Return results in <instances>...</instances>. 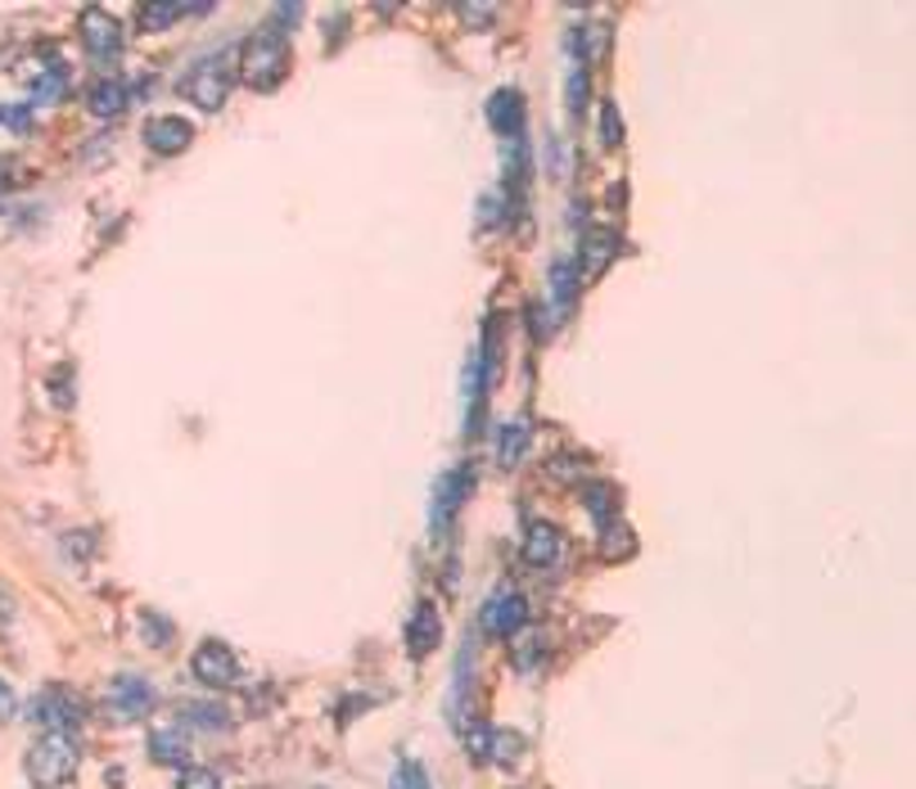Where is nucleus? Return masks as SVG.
I'll return each mask as SVG.
<instances>
[{"label":"nucleus","instance_id":"bb28decb","mask_svg":"<svg viewBox=\"0 0 916 789\" xmlns=\"http://www.w3.org/2000/svg\"><path fill=\"white\" fill-rule=\"evenodd\" d=\"M601 144H623V113H618V104L614 100H605L601 104Z\"/></svg>","mask_w":916,"mask_h":789},{"label":"nucleus","instance_id":"f8f14e48","mask_svg":"<svg viewBox=\"0 0 916 789\" xmlns=\"http://www.w3.org/2000/svg\"><path fill=\"white\" fill-rule=\"evenodd\" d=\"M438 641H443V618H438L429 600H420L407 618V650H411V659H425V654H433Z\"/></svg>","mask_w":916,"mask_h":789},{"label":"nucleus","instance_id":"7c9ffc66","mask_svg":"<svg viewBox=\"0 0 916 789\" xmlns=\"http://www.w3.org/2000/svg\"><path fill=\"white\" fill-rule=\"evenodd\" d=\"M5 185H14V176H10V163H0V190H5Z\"/></svg>","mask_w":916,"mask_h":789},{"label":"nucleus","instance_id":"c85d7f7f","mask_svg":"<svg viewBox=\"0 0 916 789\" xmlns=\"http://www.w3.org/2000/svg\"><path fill=\"white\" fill-rule=\"evenodd\" d=\"M461 19H465V23H492L497 10H492V5H461Z\"/></svg>","mask_w":916,"mask_h":789},{"label":"nucleus","instance_id":"5701e85b","mask_svg":"<svg viewBox=\"0 0 916 789\" xmlns=\"http://www.w3.org/2000/svg\"><path fill=\"white\" fill-rule=\"evenodd\" d=\"M186 14H204V5H195V10H186V5H144L140 10V27L144 32H163V27H172L176 19H186Z\"/></svg>","mask_w":916,"mask_h":789},{"label":"nucleus","instance_id":"a211bd4d","mask_svg":"<svg viewBox=\"0 0 916 789\" xmlns=\"http://www.w3.org/2000/svg\"><path fill=\"white\" fill-rule=\"evenodd\" d=\"M529 425L524 420H510V425H501L497 429V465H506V469H515L520 461H524V451H529Z\"/></svg>","mask_w":916,"mask_h":789},{"label":"nucleus","instance_id":"9d476101","mask_svg":"<svg viewBox=\"0 0 916 789\" xmlns=\"http://www.w3.org/2000/svg\"><path fill=\"white\" fill-rule=\"evenodd\" d=\"M190 140H195V127L186 118H176V113H163V118L144 123V144H150L154 154H163V159L181 154V149H190Z\"/></svg>","mask_w":916,"mask_h":789},{"label":"nucleus","instance_id":"9b49d317","mask_svg":"<svg viewBox=\"0 0 916 789\" xmlns=\"http://www.w3.org/2000/svg\"><path fill=\"white\" fill-rule=\"evenodd\" d=\"M150 758L163 767H186L190 758V727L186 722H163L150 731Z\"/></svg>","mask_w":916,"mask_h":789},{"label":"nucleus","instance_id":"0eeeda50","mask_svg":"<svg viewBox=\"0 0 916 789\" xmlns=\"http://www.w3.org/2000/svg\"><path fill=\"white\" fill-rule=\"evenodd\" d=\"M27 718H32L36 727H46V731H72V727H82V699H72L68 691L50 686L46 695L32 699Z\"/></svg>","mask_w":916,"mask_h":789},{"label":"nucleus","instance_id":"1a4fd4ad","mask_svg":"<svg viewBox=\"0 0 916 789\" xmlns=\"http://www.w3.org/2000/svg\"><path fill=\"white\" fill-rule=\"evenodd\" d=\"M469 492H474V469L469 465H452L448 474H438V483H433V529H443V523L465 506Z\"/></svg>","mask_w":916,"mask_h":789},{"label":"nucleus","instance_id":"39448f33","mask_svg":"<svg viewBox=\"0 0 916 789\" xmlns=\"http://www.w3.org/2000/svg\"><path fill=\"white\" fill-rule=\"evenodd\" d=\"M78 32H82V46H86V55L95 63H108V59L123 55V27H118V19L108 14V10H95V5L82 10Z\"/></svg>","mask_w":916,"mask_h":789},{"label":"nucleus","instance_id":"cd10ccee","mask_svg":"<svg viewBox=\"0 0 916 789\" xmlns=\"http://www.w3.org/2000/svg\"><path fill=\"white\" fill-rule=\"evenodd\" d=\"M176 789H222V776H217L212 767H181Z\"/></svg>","mask_w":916,"mask_h":789},{"label":"nucleus","instance_id":"b1692460","mask_svg":"<svg viewBox=\"0 0 916 789\" xmlns=\"http://www.w3.org/2000/svg\"><path fill=\"white\" fill-rule=\"evenodd\" d=\"M520 754H524V735L492 727V735H488V763H515Z\"/></svg>","mask_w":916,"mask_h":789},{"label":"nucleus","instance_id":"a878e982","mask_svg":"<svg viewBox=\"0 0 916 789\" xmlns=\"http://www.w3.org/2000/svg\"><path fill=\"white\" fill-rule=\"evenodd\" d=\"M393 789H433V785H429V776H425V767H420V763L402 758V763L393 767Z\"/></svg>","mask_w":916,"mask_h":789},{"label":"nucleus","instance_id":"393cba45","mask_svg":"<svg viewBox=\"0 0 916 789\" xmlns=\"http://www.w3.org/2000/svg\"><path fill=\"white\" fill-rule=\"evenodd\" d=\"M565 100H569V113H582V104H588V63H582V59H573V63H569Z\"/></svg>","mask_w":916,"mask_h":789},{"label":"nucleus","instance_id":"423d86ee","mask_svg":"<svg viewBox=\"0 0 916 789\" xmlns=\"http://www.w3.org/2000/svg\"><path fill=\"white\" fill-rule=\"evenodd\" d=\"M190 672H195V682H204L208 691H231L240 686V663L231 654V646L222 641H204L190 659Z\"/></svg>","mask_w":916,"mask_h":789},{"label":"nucleus","instance_id":"20e7f679","mask_svg":"<svg viewBox=\"0 0 916 789\" xmlns=\"http://www.w3.org/2000/svg\"><path fill=\"white\" fill-rule=\"evenodd\" d=\"M479 627L492 636V641H515V636L529 627V605H524V595L510 591V587H497V591L488 595L484 614H479Z\"/></svg>","mask_w":916,"mask_h":789},{"label":"nucleus","instance_id":"c756f323","mask_svg":"<svg viewBox=\"0 0 916 789\" xmlns=\"http://www.w3.org/2000/svg\"><path fill=\"white\" fill-rule=\"evenodd\" d=\"M14 704H19V699H14V691H10L5 682H0V718H14Z\"/></svg>","mask_w":916,"mask_h":789},{"label":"nucleus","instance_id":"6ab92c4d","mask_svg":"<svg viewBox=\"0 0 916 789\" xmlns=\"http://www.w3.org/2000/svg\"><path fill=\"white\" fill-rule=\"evenodd\" d=\"M542 659H546V631H520L515 636V650H510V663H515V672L520 676H533Z\"/></svg>","mask_w":916,"mask_h":789},{"label":"nucleus","instance_id":"2eb2a0df","mask_svg":"<svg viewBox=\"0 0 916 789\" xmlns=\"http://www.w3.org/2000/svg\"><path fill=\"white\" fill-rule=\"evenodd\" d=\"M614 257H618V235L614 231H588V235H582V271H578V280H596Z\"/></svg>","mask_w":916,"mask_h":789},{"label":"nucleus","instance_id":"412c9836","mask_svg":"<svg viewBox=\"0 0 916 789\" xmlns=\"http://www.w3.org/2000/svg\"><path fill=\"white\" fill-rule=\"evenodd\" d=\"M633 550H637V542H633V533H628V523H618V519L601 523V555H605V559H628Z\"/></svg>","mask_w":916,"mask_h":789},{"label":"nucleus","instance_id":"f3484780","mask_svg":"<svg viewBox=\"0 0 916 789\" xmlns=\"http://www.w3.org/2000/svg\"><path fill=\"white\" fill-rule=\"evenodd\" d=\"M131 104V91L118 82V78H100L91 91H86V108L95 118H118V113Z\"/></svg>","mask_w":916,"mask_h":789},{"label":"nucleus","instance_id":"dca6fc26","mask_svg":"<svg viewBox=\"0 0 916 789\" xmlns=\"http://www.w3.org/2000/svg\"><path fill=\"white\" fill-rule=\"evenodd\" d=\"M488 123H492L497 136L515 140L524 131V95L520 91H497L492 104H488Z\"/></svg>","mask_w":916,"mask_h":789},{"label":"nucleus","instance_id":"ddd939ff","mask_svg":"<svg viewBox=\"0 0 916 789\" xmlns=\"http://www.w3.org/2000/svg\"><path fill=\"white\" fill-rule=\"evenodd\" d=\"M524 559L533 564V569H556V564L565 559L560 529H552V523H529V533H524Z\"/></svg>","mask_w":916,"mask_h":789},{"label":"nucleus","instance_id":"7ed1b4c3","mask_svg":"<svg viewBox=\"0 0 916 789\" xmlns=\"http://www.w3.org/2000/svg\"><path fill=\"white\" fill-rule=\"evenodd\" d=\"M181 95L199 104L204 113H217L231 95V55H208L199 59L186 78H181Z\"/></svg>","mask_w":916,"mask_h":789},{"label":"nucleus","instance_id":"6e6552de","mask_svg":"<svg viewBox=\"0 0 916 789\" xmlns=\"http://www.w3.org/2000/svg\"><path fill=\"white\" fill-rule=\"evenodd\" d=\"M154 686L150 682H140V676H114L108 682V712H114L118 722H136L144 718V712L154 708Z\"/></svg>","mask_w":916,"mask_h":789},{"label":"nucleus","instance_id":"4be33fe9","mask_svg":"<svg viewBox=\"0 0 916 789\" xmlns=\"http://www.w3.org/2000/svg\"><path fill=\"white\" fill-rule=\"evenodd\" d=\"M181 722H186V727L222 731V727H231V712L222 704H186V708H181Z\"/></svg>","mask_w":916,"mask_h":789},{"label":"nucleus","instance_id":"4468645a","mask_svg":"<svg viewBox=\"0 0 916 789\" xmlns=\"http://www.w3.org/2000/svg\"><path fill=\"white\" fill-rule=\"evenodd\" d=\"M578 267L569 257H560L556 267H552V280H546V298H552V321L560 325L569 312H573V303H578Z\"/></svg>","mask_w":916,"mask_h":789},{"label":"nucleus","instance_id":"f257e3e1","mask_svg":"<svg viewBox=\"0 0 916 789\" xmlns=\"http://www.w3.org/2000/svg\"><path fill=\"white\" fill-rule=\"evenodd\" d=\"M289 72V42L280 27H258L240 46V78L253 91H276Z\"/></svg>","mask_w":916,"mask_h":789},{"label":"nucleus","instance_id":"aec40b11","mask_svg":"<svg viewBox=\"0 0 916 789\" xmlns=\"http://www.w3.org/2000/svg\"><path fill=\"white\" fill-rule=\"evenodd\" d=\"M582 506H588V514L596 519V529L610 519H618V492L610 483H582Z\"/></svg>","mask_w":916,"mask_h":789},{"label":"nucleus","instance_id":"f03ea898","mask_svg":"<svg viewBox=\"0 0 916 789\" xmlns=\"http://www.w3.org/2000/svg\"><path fill=\"white\" fill-rule=\"evenodd\" d=\"M78 763H82V749L72 740V731H46L27 749V780L36 789H63L72 776H78Z\"/></svg>","mask_w":916,"mask_h":789}]
</instances>
